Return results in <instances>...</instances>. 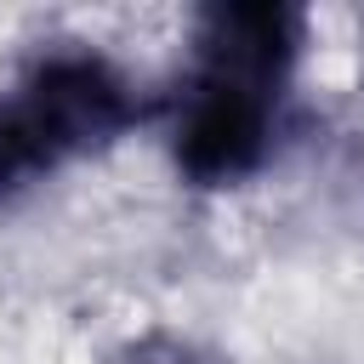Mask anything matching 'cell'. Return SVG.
Segmentation results:
<instances>
[{
	"label": "cell",
	"mask_w": 364,
	"mask_h": 364,
	"mask_svg": "<svg viewBox=\"0 0 364 364\" xmlns=\"http://www.w3.org/2000/svg\"><path fill=\"white\" fill-rule=\"evenodd\" d=\"M273 102L279 91L239 85L222 74H193L171 136L176 171L199 188H228L256 176L273 148Z\"/></svg>",
	"instance_id": "obj_1"
},
{
	"label": "cell",
	"mask_w": 364,
	"mask_h": 364,
	"mask_svg": "<svg viewBox=\"0 0 364 364\" xmlns=\"http://www.w3.org/2000/svg\"><path fill=\"white\" fill-rule=\"evenodd\" d=\"M17 102L51 136L57 159L108 148L136 119V97L125 85V74L108 57H97V51H46L23 74Z\"/></svg>",
	"instance_id": "obj_2"
},
{
	"label": "cell",
	"mask_w": 364,
	"mask_h": 364,
	"mask_svg": "<svg viewBox=\"0 0 364 364\" xmlns=\"http://www.w3.org/2000/svg\"><path fill=\"white\" fill-rule=\"evenodd\" d=\"M301 11L290 6H205L193 23L199 74H222L239 85L279 91L290 80V63L301 51Z\"/></svg>",
	"instance_id": "obj_3"
},
{
	"label": "cell",
	"mask_w": 364,
	"mask_h": 364,
	"mask_svg": "<svg viewBox=\"0 0 364 364\" xmlns=\"http://www.w3.org/2000/svg\"><path fill=\"white\" fill-rule=\"evenodd\" d=\"M51 165H63V159H57L51 136L34 125V114H28L17 97L0 102V199L23 193V188L40 182Z\"/></svg>",
	"instance_id": "obj_4"
},
{
	"label": "cell",
	"mask_w": 364,
	"mask_h": 364,
	"mask_svg": "<svg viewBox=\"0 0 364 364\" xmlns=\"http://www.w3.org/2000/svg\"><path fill=\"white\" fill-rule=\"evenodd\" d=\"M114 364H222V358H216V353H205V347H199V341H188V336L148 330V336L125 341V347L114 353Z\"/></svg>",
	"instance_id": "obj_5"
}]
</instances>
